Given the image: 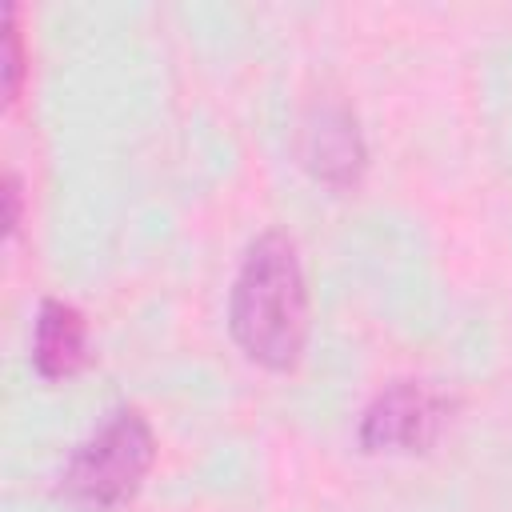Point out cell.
Instances as JSON below:
<instances>
[{
  "mask_svg": "<svg viewBox=\"0 0 512 512\" xmlns=\"http://www.w3.org/2000/svg\"><path fill=\"white\" fill-rule=\"evenodd\" d=\"M20 208H24L20 180L8 172V176H4V228H8V236H16V228H20Z\"/></svg>",
  "mask_w": 512,
  "mask_h": 512,
  "instance_id": "7",
  "label": "cell"
},
{
  "mask_svg": "<svg viewBox=\"0 0 512 512\" xmlns=\"http://www.w3.org/2000/svg\"><path fill=\"white\" fill-rule=\"evenodd\" d=\"M296 156L320 184L352 188L368 168V144L356 112L336 96L312 100L296 128Z\"/></svg>",
  "mask_w": 512,
  "mask_h": 512,
  "instance_id": "4",
  "label": "cell"
},
{
  "mask_svg": "<svg viewBox=\"0 0 512 512\" xmlns=\"http://www.w3.org/2000/svg\"><path fill=\"white\" fill-rule=\"evenodd\" d=\"M4 40H8V60H4V96L8 104L20 100V84H24V40H20V12L8 8V24H4Z\"/></svg>",
  "mask_w": 512,
  "mask_h": 512,
  "instance_id": "6",
  "label": "cell"
},
{
  "mask_svg": "<svg viewBox=\"0 0 512 512\" xmlns=\"http://www.w3.org/2000/svg\"><path fill=\"white\" fill-rule=\"evenodd\" d=\"M88 320L68 300H44L32 324V368L44 380H68L88 364Z\"/></svg>",
  "mask_w": 512,
  "mask_h": 512,
  "instance_id": "5",
  "label": "cell"
},
{
  "mask_svg": "<svg viewBox=\"0 0 512 512\" xmlns=\"http://www.w3.org/2000/svg\"><path fill=\"white\" fill-rule=\"evenodd\" d=\"M452 416V400L428 380H396L360 412L356 436L364 452H424Z\"/></svg>",
  "mask_w": 512,
  "mask_h": 512,
  "instance_id": "3",
  "label": "cell"
},
{
  "mask_svg": "<svg viewBox=\"0 0 512 512\" xmlns=\"http://www.w3.org/2000/svg\"><path fill=\"white\" fill-rule=\"evenodd\" d=\"M152 464V424L136 408H120L88 440L72 448V456L60 468V496L84 508H120L140 492Z\"/></svg>",
  "mask_w": 512,
  "mask_h": 512,
  "instance_id": "2",
  "label": "cell"
},
{
  "mask_svg": "<svg viewBox=\"0 0 512 512\" xmlns=\"http://www.w3.org/2000/svg\"><path fill=\"white\" fill-rule=\"evenodd\" d=\"M228 328L240 352L272 372H288L308 340V280L292 236L264 232L248 244L228 292Z\"/></svg>",
  "mask_w": 512,
  "mask_h": 512,
  "instance_id": "1",
  "label": "cell"
}]
</instances>
